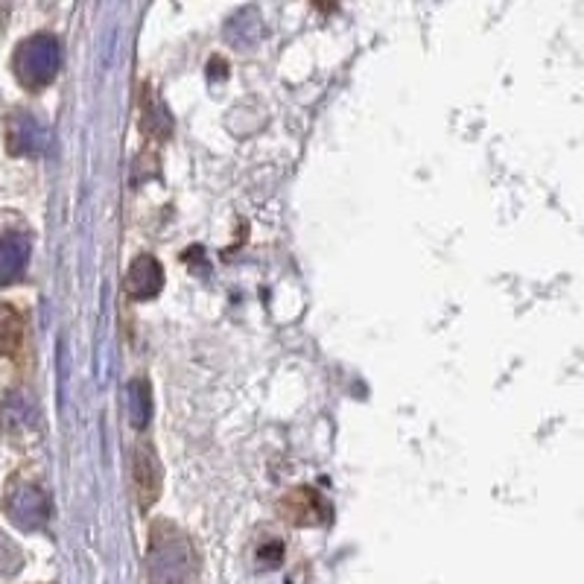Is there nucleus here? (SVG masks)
Instances as JSON below:
<instances>
[{"mask_svg": "<svg viewBox=\"0 0 584 584\" xmlns=\"http://www.w3.org/2000/svg\"><path fill=\"white\" fill-rule=\"evenodd\" d=\"M278 514L292 526H322L330 520V506L319 491L301 485L278 500Z\"/></svg>", "mask_w": 584, "mask_h": 584, "instance_id": "obj_1", "label": "nucleus"}, {"mask_svg": "<svg viewBox=\"0 0 584 584\" xmlns=\"http://www.w3.org/2000/svg\"><path fill=\"white\" fill-rule=\"evenodd\" d=\"M132 476H135V494H138V506L149 509L158 494H161V465L158 456L152 450V444L144 441L135 450V465H132Z\"/></svg>", "mask_w": 584, "mask_h": 584, "instance_id": "obj_2", "label": "nucleus"}, {"mask_svg": "<svg viewBox=\"0 0 584 584\" xmlns=\"http://www.w3.org/2000/svg\"><path fill=\"white\" fill-rule=\"evenodd\" d=\"M21 345H24V316L9 301H0V357H15Z\"/></svg>", "mask_w": 584, "mask_h": 584, "instance_id": "obj_3", "label": "nucleus"}, {"mask_svg": "<svg viewBox=\"0 0 584 584\" xmlns=\"http://www.w3.org/2000/svg\"><path fill=\"white\" fill-rule=\"evenodd\" d=\"M3 21H6V9H0V30H3Z\"/></svg>", "mask_w": 584, "mask_h": 584, "instance_id": "obj_4", "label": "nucleus"}]
</instances>
